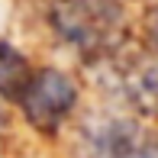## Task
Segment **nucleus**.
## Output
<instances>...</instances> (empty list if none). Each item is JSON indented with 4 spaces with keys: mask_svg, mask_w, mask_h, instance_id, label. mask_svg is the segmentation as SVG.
Returning a JSON list of instances; mask_svg holds the SVG:
<instances>
[{
    "mask_svg": "<svg viewBox=\"0 0 158 158\" xmlns=\"http://www.w3.org/2000/svg\"><path fill=\"white\" fill-rule=\"evenodd\" d=\"M52 23L71 48L94 55L113 45L116 10L106 0H61L52 10Z\"/></svg>",
    "mask_w": 158,
    "mask_h": 158,
    "instance_id": "obj_2",
    "label": "nucleus"
},
{
    "mask_svg": "<svg viewBox=\"0 0 158 158\" xmlns=\"http://www.w3.org/2000/svg\"><path fill=\"white\" fill-rule=\"evenodd\" d=\"M74 158H158V142L135 119L103 116L81 129Z\"/></svg>",
    "mask_w": 158,
    "mask_h": 158,
    "instance_id": "obj_3",
    "label": "nucleus"
},
{
    "mask_svg": "<svg viewBox=\"0 0 158 158\" xmlns=\"http://www.w3.org/2000/svg\"><path fill=\"white\" fill-rule=\"evenodd\" d=\"M148 39H152V45L158 48V10L148 16Z\"/></svg>",
    "mask_w": 158,
    "mask_h": 158,
    "instance_id": "obj_6",
    "label": "nucleus"
},
{
    "mask_svg": "<svg viewBox=\"0 0 158 158\" xmlns=\"http://www.w3.org/2000/svg\"><path fill=\"white\" fill-rule=\"evenodd\" d=\"M32 64L19 52L13 42L0 39V100H10V103H19L26 84L32 77Z\"/></svg>",
    "mask_w": 158,
    "mask_h": 158,
    "instance_id": "obj_5",
    "label": "nucleus"
},
{
    "mask_svg": "<svg viewBox=\"0 0 158 158\" xmlns=\"http://www.w3.org/2000/svg\"><path fill=\"white\" fill-rule=\"evenodd\" d=\"M123 94L145 116H158V61H135L123 71Z\"/></svg>",
    "mask_w": 158,
    "mask_h": 158,
    "instance_id": "obj_4",
    "label": "nucleus"
},
{
    "mask_svg": "<svg viewBox=\"0 0 158 158\" xmlns=\"http://www.w3.org/2000/svg\"><path fill=\"white\" fill-rule=\"evenodd\" d=\"M16 106L35 132L55 135L77 106V84L61 68H35Z\"/></svg>",
    "mask_w": 158,
    "mask_h": 158,
    "instance_id": "obj_1",
    "label": "nucleus"
}]
</instances>
